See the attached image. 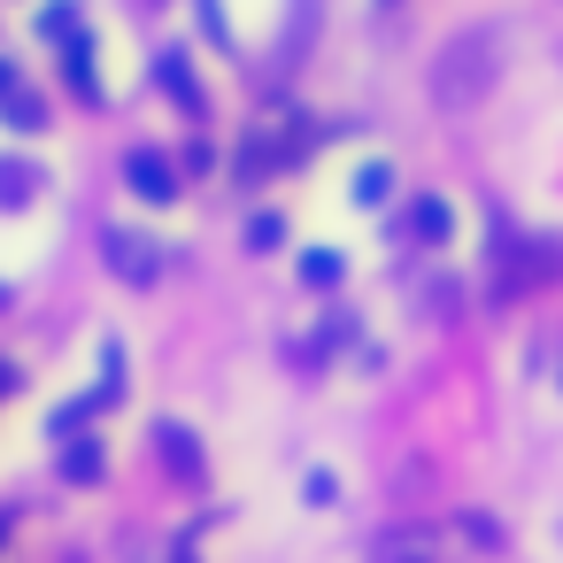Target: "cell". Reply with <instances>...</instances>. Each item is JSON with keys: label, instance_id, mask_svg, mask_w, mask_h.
Returning a JSON list of instances; mask_svg holds the SVG:
<instances>
[{"label": "cell", "instance_id": "obj_1", "mask_svg": "<svg viewBox=\"0 0 563 563\" xmlns=\"http://www.w3.org/2000/svg\"><path fill=\"white\" fill-rule=\"evenodd\" d=\"M486 78H494V40L463 32V40L440 55V70H432V93H440V109H471V101L486 93Z\"/></svg>", "mask_w": 563, "mask_h": 563}, {"label": "cell", "instance_id": "obj_2", "mask_svg": "<svg viewBox=\"0 0 563 563\" xmlns=\"http://www.w3.org/2000/svg\"><path fill=\"white\" fill-rule=\"evenodd\" d=\"M101 255H109V271H124L132 286H147V278L163 271V247H155L147 232H124V224H109V240H101Z\"/></svg>", "mask_w": 563, "mask_h": 563}, {"label": "cell", "instance_id": "obj_3", "mask_svg": "<svg viewBox=\"0 0 563 563\" xmlns=\"http://www.w3.org/2000/svg\"><path fill=\"white\" fill-rule=\"evenodd\" d=\"M124 178H132V194H140V201H155V209H163V201H178V170H170L155 147H140V155L124 163Z\"/></svg>", "mask_w": 563, "mask_h": 563}, {"label": "cell", "instance_id": "obj_4", "mask_svg": "<svg viewBox=\"0 0 563 563\" xmlns=\"http://www.w3.org/2000/svg\"><path fill=\"white\" fill-rule=\"evenodd\" d=\"M371 563H440V540H432L424 525H401V532H386V540L371 548Z\"/></svg>", "mask_w": 563, "mask_h": 563}, {"label": "cell", "instance_id": "obj_5", "mask_svg": "<svg viewBox=\"0 0 563 563\" xmlns=\"http://www.w3.org/2000/svg\"><path fill=\"white\" fill-rule=\"evenodd\" d=\"M155 78H163V93H178V101H186V117H201V109H209V101H201V86H194V70H186V55H178V47H163V55H155Z\"/></svg>", "mask_w": 563, "mask_h": 563}, {"label": "cell", "instance_id": "obj_6", "mask_svg": "<svg viewBox=\"0 0 563 563\" xmlns=\"http://www.w3.org/2000/svg\"><path fill=\"white\" fill-rule=\"evenodd\" d=\"M448 224H455V217H448V201H417V217H409V232H417L424 247H440V240H448Z\"/></svg>", "mask_w": 563, "mask_h": 563}, {"label": "cell", "instance_id": "obj_7", "mask_svg": "<svg viewBox=\"0 0 563 563\" xmlns=\"http://www.w3.org/2000/svg\"><path fill=\"white\" fill-rule=\"evenodd\" d=\"M32 178H40L32 163H0V209H24L32 201Z\"/></svg>", "mask_w": 563, "mask_h": 563}, {"label": "cell", "instance_id": "obj_8", "mask_svg": "<svg viewBox=\"0 0 563 563\" xmlns=\"http://www.w3.org/2000/svg\"><path fill=\"white\" fill-rule=\"evenodd\" d=\"M386 186H394V170H386V163H363V170H355V186H347V194H355V201H363V209H378V201H386Z\"/></svg>", "mask_w": 563, "mask_h": 563}, {"label": "cell", "instance_id": "obj_9", "mask_svg": "<svg viewBox=\"0 0 563 563\" xmlns=\"http://www.w3.org/2000/svg\"><path fill=\"white\" fill-rule=\"evenodd\" d=\"M301 278H309V286H340V255H324V247L301 255Z\"/></svg>", "mask_w": 563, "mask_h": 563}, {"label": "cell", "instance_id": "obj_10", "mask_svg": "<svg viewBox=\"0 0 563 563\" xmlns=\"http://www.w3.org/2000/svg\"><path fill=\"white\" fill-rule=\"evenodd\" d=\"M163 455H170V463H186V471H201V448H194L178 424H163Z\"/></svg>", "mask_w": 563, "mask_h": 563}, {"label": "cell", "instance_id": "obj_11", "mask_svg": "<svg viewBox=\"0 0 563 563\" xmlns=\"http://www.w3.org/2000/svg\"><path fill=\"white\" fill-rule=\"evenodd\" d=\"M278 240H286L278 217H255V224H247V247H278Z\"/></svg>", "mask_w": 563, "mask_h": 563}, {"label": "cell", "instance_id": "obj_12", "mask_svg": "<svg viewBox=\"0 0 563 563\" xmlns=\"http://www.w3.org/2000/svg\"><path fill=\"white\" fill-rule=\"evenodd\" d=\"M24 93V78H16V63H0V101H16Z\"/></svg>", "mask_w": 563, "mask_h": 563}]
</instances>
